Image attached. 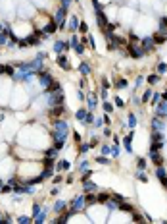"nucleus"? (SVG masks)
Wrapping results in <instances>:
<instances>
[{
  "label": "nucleus",
  "mask_w": 167,
  "mask_h": 224,
  "mask_svg": "<svg viewBox=\"0 0 167 224\" xmlns=\"http://www.w3.org/2000/svg\"><path fill=\"white\" fill-rule=\"evenodd\" d=\"M31 220V218H27V217H19L18 218V222H29Z\"/></svg>",
  "instance_id": "29"
},
{
  "label": "nucleus",
  "mask_w": 167,
  "mask_h": 224,
  "mask_svg": "<svg viewBox=\"0 0 167 224\" xmlns=\"http://www.w3.org/2000/svg\"><path fill=\"white\" fill-rule=\"evenodd\" d=\"M161 31H163V33H167V19H163V21H161Z\"/></svg>",
  "instance_id": "23"
},
{
  "label": "nucleus",
  "mask_w": 167,
  "mask_h": 224,
  "mask_svg": "<svg viewBox=\"0 0 167 224\" xmlns=\"http://www.w3.org/2000/svg\"><path fill=\"white\" fill-rule=\"evenodd\" d=\"M109 199H112V195H109V193H100V195H96V203H109Z\"/></svg>",
  "instance_id": "5"
},
{
  "label": "nucleus",
  "mask_w": 167,
  "mask_h": 224,
  "mask_svg": "<svg viewBox=\"0 0 167 224\" xmlns=\"http://www.w3.org/2000/svg\"><path fill=\"white\" fill-rule=\"evenodd\" d=\"M44 155H46V157H50V158H54L56 155H58V149L50 147V149H46V151H44Z\"/></svg>",
  "instance_id": "12"
},
{
  "label": "nucleus",
  "mask_w": 167,
  "mask_h": 224,
  "mask_svg": "<svg viewBox=\"0 0 167 224\" xmlns=\"http://www.w3.org/2000/svg\"><path fill=\"white\" fill-rule=\"evenodd\" d=\"M73 139H75L77 143H81V135H79V133H73Z\"/></svg>",
  "instance_id": "30"
},
{
  "label": "nucleus",
  "mask_w": 167,
  "mask_h": 224,
  "mask_svg": "<svg viewBox=\"0 0 167 224\" xmlns=\"http://www.w3.org/2000/svg\"><path fill=\"white\" fill-rule=\"evenodd\" d=\"M39 213H40V207H39V205H33V214L36 217V214H39Z\"/></svg>",
  "instance_id": "24"
},
{
  "label": "nucleus",
  "mask_w": 167,
  "mask_h": 224,
  "mask_svg": "<svg viewBox=\"0 0 167 224\" xmlns=\"http://www.w3.org/2000/svg\"><path fill=\"white\" fill-rule=\"evenodd\" d=\"M85 191H92V189H96V186L94 184H90V182H87V180H85Z\"/></svg>",
  "instance_id": "13"
},
{
  "label": "nucleus",
  "mask_w": 167,
  "mask_h": 224,
  "mask_svg": "<svg viewBox=\"0 0 167 224\" xmlns=\"http://www.w3.org/2000/svg\"><path fill=\"white\" fill-rule=\"evenodd\" d=\"M125 85H127V81H125V79H117V87H125Z\"/></svg>",
  "instance_id": "25"
},
{
  "label": "nucleus",
  "mask_w": 167,
  "mask_h": 224,
  "mask_svg": "<svg viewBox=\"0 0 167 224\" xmlns=\"http://www.w3.org/2000/svg\"><path fill=\"white\" fill-rule=\"evenodd\" d=\"M87 104H88V108H90V110H94V106H96V97H94V95L88 97V99H87Z\"/></svg>",
  "instance_id": "11"
},
{
  "label": "nucleus",
  "mask_w": 167,
  "mask_h": 224,
  "mask_svg": "<svg viewBox=\"0 0 167 224\" xmlns=\"http://www.w3.org/2000/svg\"><path fill=\"white\" fill-rule=\"evenodd\" d=\"M152 141H161V133H154V135H152Z\"/></svg>",
  "instance_id": "22"
},
{
  "label": "nucleus",
  "mask_w": 167,
  "mask_h": 224,
  "mask_svg": "<svg viewBox=\"0 0 167 224\" xmlns=\"http://www.w3.org/2000/svg\"><path fill=\"white\" fill-rule=\"evenodd\" d=\"M90 176H92V170H87V172L83 174V182H85V180H88Z\"/></svg>",
  "instance_id": "21"
},
{
  "label": "nucleus",
  "mask_w": 167,
  "mask_h": 224,
  "mask_svg": "<svg viewBox=\"0 0 167 224\" xmlns=\"http://www.w3.org/2000/svg\"><path fill=\"white\" fill-rule=\"evenodd\" d=\"M0 218H2V213H0Z\"/></svg>",
  "instance_id": "33"
},
{
  "label": "nucleus",
  "mask_w": 167,
  "mask_h": 224,
  "mask_svg": "<svg viewBox=\"0 0 167 224\" xmlns=\"http://www.w3.org/2000/svg\"><path fill=\"white\" fill-rule=\"evenodd\" d=\"M115 104H117V106H123V101H121L119 97H117V99H115Z\"/></svg>",
  "instance_id": "31"
},
{
  "label": "nucleus",
  "mask_w": 167,
  "mask_h": 224,
  "mask_svg": "<svg viewBox=\"0 0 167 224\" xmlns=\"http://www.w3.org/2000/svg\"><path fill=\"white\" fill-rule=\"evenodd\" d=\"M56 62H58L60 66L63 68V70H69V68H71V66H69V62H67V56H63V54H58V58H56Z\"/></svg>",
  "instance_id": "4"
},
{
  "label": "nucleus",
  "mask_w": 167,
  "mask_h": 224,
  "mask_svg": "<svg viewBox=\"0 0 167 224\" xmlns=\"http://www.w3.org/2000/svg\"><path fill=\"white\" fill-rule=\"evenodd\" d=\"M109 151H112V149H109V147H108V145H104V147H102V153H104V155H108V153H109Z\"/></svg>",
  "instance_id": "28"
},
{
  "label": "nucleus",
  "mask_w": 167,
  "mask_h": 224,
  "mask_svg": "<svg viewBox=\"0 0 167 224\" xmlns=\"http://www.w3.org/2000/svg\"><path fill=\"white\" fill-rule=\"evenodd\" d=\"M85 116H87V110H85V108H81V110H77V118H79L81 122L85 120Z\"/></svg>",
  "instance_id": "14"
},
{
  "label": "nucleus",
  "mask_w": 167,
  "mask_h": 224,
  "mask_svg": "<svg viewBox=\"0 0 167 224\" xmlns=\"http://www.w3.org/2000/svg\"><path fill=\"white\" fill-rule=\"evenodd\" d=\"M56 29H58V23H56V21H50L48 25H44L42 33H44V35H52V33H56Z\"/></svg>",
  "instance_id": "2"
},
{
  "label": "nucleus",
  "mask_w": 167,
  "mask_h": 224,
  "mask_svg": "<svg viewBox=\"0 0 167 224\" xmlns=\"http://www.w3.org/2000/svg\"><path fill=\"white\" fill-rule=\"evenodd\" d=\"M104 110H106V112H108V114H109V112H112V110H113V106H112V104H109V103H108V101H106V103H104Z\"/></svg>",
  "instance_id": "20"
},
{
  "label": "nucleus",
  "mask_w": 167,
  "mask_h": 224,
  "mask_svg": "<svg viewBox=\"0 0 167 224\" xmlns=\"http://www.w3.org/2000/svg\"><path fill=\"white\" fill-rule=\"evenodd\" d=\"M88 149H90V143H83V145L79 147V153H87Z\"/></svg>",
  "instance_id": "17"
},
{
  "label": "nucleus",
  "mask_w": 167,
  "mask_h": 224,
  "mask_svg": "<svg viewBox=\"0 0 167 224\" xmlns=\"http://www.w3.org/2000/svg\"><path fill=\"white\" fill-rule=\"evenodd\" d=\"M63 207H66V203H63V201H58V203L54 205V211H62Z\"/></svg>",
  "instance_id": "18"
},
{
  "label": "nucleus",
  "mask_w": 167,
  "mask_h": 224,
  "mask_svg": "<svg viewBox=\"0 0 167 224\" xmlns=\"http://www.w3.org/2000/svg\"><path fill=\"white\" fill-rule=\"evenodd\" d=\"M136 164H138V168H140V170H144V168H146V160H144V158H138Z\"/></svg>",
  "instance_id": "19"
},
{
  "label": "nucleus",
  "mask_w": 167,
  "mask_h": 224,
  "mask_svg": "<svg viewBox=\"0 0 167 224\" xmlns=\"http://www.w3.org/2000/svg\"><path fill=\"white\" fill-rule=\"evenodd\" d=\"M56 168H58V170H69V162L66 160V158H63V160H58Z\"/></svg>",
  "instance_id": "7"
},
{
  "label": "nucleus",
  "mask_w": 167,
  "mask_h": 224,
  "mask_svg": "<svg viewBox=\"0 0 167 224\" xmlns=\"http://www.w3.org/2000/svg\"><path fill=\"white\" fill-rule=\"evenodd\" d=\"M83 50H85V48H83V44H77V47H75V52H79V54H81Z\"/></svg>",
  "instance_id": "27"
},
{
  "label": "nucleus",
  "mask_w": 167,
  "mask_h": 224,
  "mask_svg": "<svg viewBox=\"0 0 167 224\" xmlns=\"http://www.w3.org/2000/svg\"><path fill=\"white\" fill-rule=\"evenodd\" d=\"M96 203V195H85V205H94Z\"/></svg>",
  "instance_id": "8"
},
{
  "label": "nucleus",
  "mask_w": 167,
  "mask_h": 224,
  "mask_svg": "<svg viewBox=\"0 0 167 224\" xmlns=\"http://www.w3.org/2000/svg\"><path fill=\"white\" fill-rule=\"evenodd\" d=\"M158 81H160V75H148V83H150V85L158 83Z\"/></svg>",
  "instance_id": "15"
},
{
  "label": "nucleus",
  "mask_w": 167,
  "mask_h": 224,
  "mask_svg": "<svg viewBox=\"0 0 167 224\" xmlns=\"http://www.w3.org/2000/svg\"><path fill=\"white\" fill-rule=\"evenodd\" d=\"M79 31H81V33H87V31H88V25H87L85 21H81V23H79Z\"/></svg>",
  "instance_id": "16"
},
{
  "label": "nucleus",
  "mask_w": 167,
  "mask_h": 224,
  "mask_svg": "<svg viewBox=\"0 0 167 224\" xmlns=\"http://www.w3.org/2000/svg\"><path fill=\"white\" fill-rule=\"evenodd\" d=\"M163 101H167V93H165V95H163Z\"/></svg>",
  "instance_id": "32"
},
{
  "label": "nucleus",
  "mask_w": 167,
  "mask_h": 224,
  "mask_svg": "<svg viewBox=\"0 0 167 224\" xmlns=\"http://www.w3.org/2000/svg\"><path fill=\"white\" fill-rule=\"evenodd\" d=\"M79 29V21H77V18H71V21H69V31H75Z\"/></svg>",
  "instance_id": "10"
},
{
  "label": "nucleus",
  "mask_w": 167,
  "mask_h": 224,
  "mask_svg": "<svg viewBox=\"0 0 167 224\" xmlns=\"http://www.w3.org/2000/svg\"><path fill=\"white\" fill-rule=\"evenodd\" d=\"M67 47H69V43H66V41H56V43H54V50L58 52V54H62Z\"/></svg>",
  "instance_id": "3"
},
{
  "label": "nucleus",
  "mask_w": 167,
  "mask_h": 224,
  "mask_svg": "<svg viewBox=\"0 0 167 224\" xmlns=\"http://www.w3.org/2000/svg\"><path fill=\"white\" fill-rule=\"evenodd\" d=\"M96 160L100 162V164H108V158H104V157H100V158H96Z\"/></svg>",
  "instance_id": "26"
},
{
  "label": "nucleus",
  "mask_w": 167,
  "mask_h": 224,
  "mask_svg": "<svg viewBox=\"0 0 167 224\" xmlns=\"http://www.w3.org/2000/svg\"><path fill=\"white\" fill-rule=\"evenodd\" d=\"M152 41H154V43H158V44H163V43H165V35H161V33H156V35L152 37Z\"/></svg>",
  "instance_id": "6"
},
{
  "label": "nucleus",
  "mask_w": 167,
  "mask_h": 224,
  "mask_svg": "<svg viewBox=\"0 0 167 224\" xmlns=\"http://www.w3.org/2000/svg\"><path fill=\"white\" fill-rule=\"evenodd\" d=\"M79 72H81L83 75H88V74H90V68H88V64H81V66H79Z\"/></svg>",
  "instance_id": "9"
},
{
  "label": "nucleus",
  "mask_w": 167,
  "mask_h": 224,
  "mask_svg": "<svg viewBox=\"0 0 167 224\" xmlns=\"http://www.w3.org/2000/svg\"><path fill=\"white\" fill-rule=\"evenodd\" d=\"M66 16H67V8L66 6H62L58 10V14H56V19L54 21L58 23V27H63V21H66Z\"/></svg>",
  "instance_id": "1"
}]
</instances>
